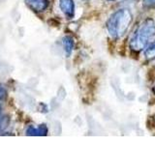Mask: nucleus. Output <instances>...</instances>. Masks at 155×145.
Segmentation results:
<instances>
[{"label":"nucleus","mask_w":155,"mask_h":145,"mask_svg":"<svg viewBox=\"0 0 155 145\" xmlns=\"http://www.w3.org/2000/svg\"><path fill=\"white\" fill-rule=\"evenodd\" d=\"M133 21L132 13L128 9H119L110 14L106 23L107 30L111 38L120 39L127 32Z\"/></svg>","instance_id":"nucleus-1"},{"label":"nucleus","mask_w":155,"mask_h":145,"mask_svg":"<svg viewBox=\"0 0 155 145\" xmlns=\"http://www.w3.org/2000/svg\"><path fill=\"white\" fill-rule=\"evenodd\" d=\"M155 34V22L152 18H147L136 28L135 32L130 38L129 46L134 51H140L144 50L150 43V40Z\"/></svg>","instance_id":"nucleus-2"},{"label":"nucleus","mask_w":155,"mask_h":145,"mask_svg":"<svg viewBox=\"0 0 155 145\" xmlns=\"http://www.w3.org/2000/svg\"><path fill=\"white\" fill-rule=\"evenodd\" d=\"M59 7L68 18L75 16V3L73 0H59Z\"/></svg>","instance_id":"nucleus-3"},{"label":"nucleus","mask_w":155,"mask_h":145,"mask_svg":"<svg viewBox=\"0 0 155 145\" xmlns=\"http://www.w3.org/2000/svg\"><path fill=\"white\" fill-rule=\"evenodd\" d=\"M26 4L35 12H43L48 8V0H25Z\"/></svg>","instance_id":"nucleus-4"},{"label":"nucleus","mask_w":155,"mask_h":145,"mask_svg":"<svg viewBox=\"0 0 155 145\" xmlns=\"http://www.w3.org/2000/svg\"><path fill=\"white\" fill-rule=\"evenodd\" d=\"M48 134V127L45 124L39 125L38 127L35 126H29L26 130L27 135H36V137H45Z\"/></svg>","instance_id":"nucleus-5"},{"label":"nucleus","mask_w":155,"mask_h":145,"mask_svg":"<svg viewBox=\"0 0 155 145\" xmlns=\"http://www.w3.org/2000/svg\"><path fill=\"white\" fill-rule=\"evenodd\" d=\"M62 45H63V48H64V51L66 53L67 57H69L72 54L73 50H74V47H75L74 39H73L71 36L63 37V39H62Z\"/></svg>","instance_id":"nucleus-6"},{"label":"nucleus","mask_w":155,"mask_h":145,"mask_svg":"<svg viewBox=\"0 0 155 145\" xmlns=\"http://www.w3.org/2000/svg\"><path fill=\"white\" fill-rule=\"evenodd\" d=\"M143 56L147 60L155 59V40L150 42L148 45L144 47Z\"/></svg>","instance_id":"nucleus-7"},{"label":"nucleus","mask_w":155,"mask_h":145,"mask_svg":"<svg viewBox=\"0 0 155 145\" xmlns=\"http://www.w3.org/2000/svg\"><path fill=\"white\" fill-rule=\"evenodd\" d=\"M143 7L147 9H153L155 8V0H143Z\"/></svg>","instance_id":"nucleus-8"},{"label":"nucleus","mask_w":155,"mask_h":145,"mask_svg":"<svg viewBox=\"0 0 155 145\" xmlns=\"http://www.w3.org/2000/svg\"><path fill=\"white\" fill-rule=\"evenodd\" d=\"M7 98V89L0 84V101H4Z\"/></svg>","instance_id":"nucleus-9"},{"label":"nucleus","mask_w":155,"mask_h":145,"mask_svg":"<svg viewBox=\"0 0 155 145\" xmlns=\"http://www.w3.org/2000/svg\"><path fill=\"white\" fill-rule=\"evenodd\" d=\"M2 118H3V117H1V116H0V129H1V124H2Z\"/></svg>","instance_id":"nucleus-10"},{"label":"nucleus","mask_w":155,"mask_h":145,"mask_svg":"<svg viewBox=\"0 0 155 145\" xmlns=\"http://www.w3.org/2000/svg\"><path fill=\"white\" fill-rule=\"evenodd\" d=\"M152 91H153V93H154V95H155V83H154V85H153V87H152Z\"/></svg>","instance_id":"nucleus-11"},{"label":"nucleus","mask_w":155,"mask_h":145,"mask_svg":"<svg viewBox=\"0 0 155 145\" xmlns=\"http://www.w3.org/2000/svg\"><path fill=\"white\" fill-rule=\"evenodd\" d=\"M107 1H114V0H107Z\"/></svg>","instance_id":"nucleus-12"},{"label":"nucleus","mask_w":155,"mask_h":145,"mask_svg":"<svg viewBox=\"0 0 155 145\" xmlns=\"http://www.w3.org/2000/svg\"><path fill=\"white\" fill-rule=\"evenodd\" d=\"M84 1H88V0H84Z\"/></svg>","instance_id":"nucleus-13"},{"label":"nucleus","mask_w":155,"mask_h":145,"mask_svg":"<svg viewBox=\"0 0 155 145\" xmlns=\"http://www.w3.org/2000/svg\"><path fill=\"white\" fill-rule=\"evenodd\" d=\"M0 108H1V106H0Z\"/></svg>","instance_id":"nucleus-14"},{"label":"nucleus","mask_w":155,"mask_h":145,"mask_svg":"<svg viewBox=\"0 0 155 145\" xmlns=\"http://www.w3.org/2000/svg\"><path fill=\"white\" fill-rule=\"evenodd\" d=\"M154 120H155V117H154Z\"/></svg>","instance_id":"nucleus-15"}]
</instances>
